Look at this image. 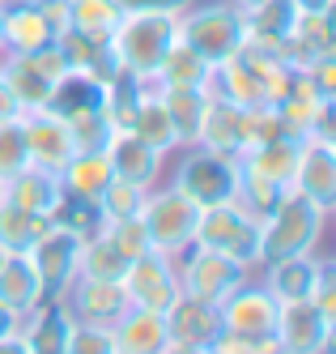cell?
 <instances>
[{"label":"cell","instance_id":"1","mask_svg":"<svg viewBox=\"0 0 336 354\" xmlns=\"http://www.w3.org/2000/svg\"><path fill=\"white\" fill-rule=\"evenodd\" d=\"M328 209L306 201L302 192H286L281 205L260 222V257L264 265L268 261H281V257H302V252H319L324 243V231H328ZM260 265V269H264Z\"/></svg>","mask_w":336,"mask_h":354},{"label":"cell","instance_id":"2","mask_svg":"<svg viewBox=\"0 0 336 354\" xmlns=\"http://www.w3.org/2000/svg\"><path fill=\"white\" fill-rule=\"evenodd\" d=\"M175 154H179V162L170 167L166 184L175 192H184L196 209L235 201L239 171H243V162L235 154H217V149H204V145H188V149H175Z\"/></svg>","mask_w":336,"mask_h":354},{"label":"cell","instance_id":"3","mask_svg":"<svg viewBox=\"0 0 336 354\" xmlns=\"http://www.w3.org/2000/svg\"><path fill=\"white\" fill-rule=\"evenodd\" d=\"M175 26H179V43H188L192 52H200L209 64L235 56L247 39L243 9L230 5V0H192V5L175 17Z\"/></svg>","mask_w":336,"mask_h":354},{"label":"cell","instance_id":"4","mask_svg":"<svg viewBox=\"0 0 336 354\" xmlns=\"http://www.w3.org/2000/svg\"><path fill=\"white\" fill-rule=\"evenodd\" d=\"M175 39H179L175 13H123L111 30V47L119 56V68L141 77V82H153V73H158V64L170 52Z\"/></svg>","mask_w":336,"mask_h":354},{"label":"cell","instance_id":"5","mask_svg":"<svg viewBox=\"0 0 336 354\" xmlns=\"http://www.w3.org/2000/svg\"><path fill=\"white\" fill-rule=\"evenodd\" d=\"M260 231H264L260 218L247 214L239 201L209 205V209H200V218H196V243L221 252V257H230V261H239L251 273L264 265V257H260Z\"/></svg>","mask_w":336,"mask_h":354},{"label":"cell","instance_id":"6","mask_svg":"<svg viewBox=\"0 0 336 354\" xmlns=\"http://www.w3.org/2000/svg\"><path fill=\"white\" fill-rule=\"evenodd\" d=\"M196 218L200 209L184 192H175L170 184H153L145 192V205H141V222L149 231V248L162 252V257H184V252L196 243Z\"/></svg>","mask_w":336,"mask_h":354},{"label":"cell","instance_id":"7","mask_svg":"<svg viewBox=\"0 0 336 354\" xmlns=\"http://www.w3.org/2000/svg\"><path fill=\"white\" fill-rule=\"evenodd\" d=\"M0 73H5L17 107L21 111H39V107L51 103V94H56L68 64L60 56V47L47 43L39 52H0Z\"/></svg>","mask_w":336,"mask_h":354},{"label":"cell","instance_id":"8","mask_svg":"<svg viewBox=\"0 0 336 354\" xmlns=\"http://www.w3.org/2000/svg\"><path fill=\"white\" fill-rule=\"evenodd\" d=\"M247 277H251V269H243L239 261L221 257L213 248H200V243H192L184 257H179V286H184V295H196L204 303L230 299Z\"/></svg>","mask_w":336,"mask_h":354},{"label":"cell","instance_id":"9","mask_svg":"<svg viewBox=\"0 0 336 354\" xmlns=\"http://www.w3.org/2000/svg\"><path fill=\"white\" fill-rule=\"evenodd\" d=\"M119 286H123L128 303L145 308V312H166L170 303L184 295V286H179V261L162 257V252H145V257L128 261Z\"/></svg>","mask_w":336,"mask_h":354},{"label":"cell","instance_id":"10","mask_svg":"<svg viewBox=\"0 0 336 354\" xmlns=\"http://www.w3.org/2000/svg\"><path fill=\"white\" fill-rule=\"evenodd\" d=\"M273 337H277L281 354H332L336 320L324 316L311 299H294V303H281Z\"/></svg>","mask_w":336,"mask_h":354},{"label":"cell","instance_id":"11","mask_svg":"<svg viewBox=\"0 0 336 354\" xmlns=\"http://www.w3.org/2000/svg\"><path fill=\"white\" fill-rule=\"evenodd\" d=\"M81 243H86L81 235H72V231H64V226L51 222L47 231L34 239V248L26 252L30 265H34V273H39V282H43V290H47V299H64V290L77 282Z\"/></svg>","mask_w":336,"mask_h":354},{"label":"cell","instance_id":"12","mask_svg":"<svg viewBox=\"0 0 336 354\" xmlns=\"http://www.w3.org/2000/svg\"><path fill=\"white\" fill-rule=\"evenodd\" d=\"M217 312H221V328H230V333H243V337H268L273 328H277V312H281V303L273 299V290L264 282H247L217 303Z\"/></svg>","mask_w":336,"mask_h":354},{"label":"cell","instance_id":"13","mask_svg":"<svg viewBox=\"0 0 336 354\" xmlns=\"http://www.w3.org/2000/svg\"><path fill=\"white\" fill-rule=\"evenodd\" d=\"M290 192H302L306 201L324 205L328 214L336 209V141L302 137V154H298V167H294Z\"/></svg>","mask_w":336,"mask_h":354},{"label":"cell","instance_id":"14","mask_svg":"<svg viewBox=\"0 0 336 354\" xmlns=\"http://www.w3.org/2000/svg\"><path fill=\"white\" fill-rule=\"evenodd\" d=\"M102 154H107L115 180H128L137 188H153V184H162V175H166V154H158L153 145H145L128 129H115Z\"/></svg>","mask_w":336,"mask_h":354},{"label":"cell","instance_id":"15","mask_svg":"<svg viewBox=\"0 0 336 354\" xmlns=\"http://www.w3.org/2000/svg\"><path fill=\"white\" fill-rule=\"evenodd\" d=\"M21 133H26V154H30V162L60 175V167L72 158V137H68L64 115H56L51 107L21 111Z\"/></svg>","mask_w":336,"mask_h":354},{"label":"cell","instance_id":"16","mask_svg":"<svg viewBox=\"0 0 336 354\" xmlns=\"http://www.w3.org/2000/svg\"><path fill=\"white\" fill-rule=\"evenodd\" d=\"M64 308L77 324H102L111 328L132 303H128L119 282H94V277H77V282L64 290Z\"/></svg>","mask_w":336,"mask_h":354},{"label":"cell","instance_id":"17","mask_svg":"<svg viewBox=\"0 0 336 354\" xmlns=\"http://www.w3.org/2000/svg\"><path fill=\"white\" fill-rule=\"evenodd\" d=\"M47 43H56V26L39 0H9L0 9V52H39Z\"/></svg>","mask_w":336,"mask_h":354},{"label":"cell","instance_id":"18","mask_svg":"<svg viewBox=\"0 0 336 354\" xmlns=\"http://www.w3.org/2000/svg\"><path fill=\"white\" fill-rule=\"evenodd\" d=\"M72 324H77V320L68 316L64 299H43L34 312H26V316H21L17 342L26 346V354H64Z\"/></svg>","mask_w":336,"mask_h":354},{"label":"cell","instance_id":"19","mask_svg":"<svg viewBox=\"0 0 336 354\" xmlns=\"http://www.w3.org/2000/svg\"><path fill=\"white\" fill-rule=\"evenodd\" d=\"M162 316H166V337L179 342V346H204V350H209L213 337L221 333L217 303H204L196 295H179Z\"/></svg>","mask_w":336,"mask_h":354},{"label":"cell","instance_id":"20","mask_svg":"<svg viewBox=\"0 0 336 354\" xmlns=\"http://www.w3.org/2000/svg\"><path fill=\"white\" fill-rule=\"evenodd\" d=\"M336 52V35H332V13H298L290 39L281 43V60L290 68L306 73L319 56Z\"/></svg>","mask_w":336,"mask_h":354},{"label":"cell","instance_id":"21","mask_svg":"<svg viewBox=\"0 0 336 354\" xmlns=\"http://www.w3.org/2000/svg\"><path fill=\"white\" fill-rule=\"evenodd\" d=\"M336 103V98H328L306 73H294V82H290V90L273 103V111L281 115V124H286V133H294V137H306L311 133V124L328 111Z\"/></svg>","mask_w":336,"mask_h":354},{"label":"cell","instance_id":"22","mask_svg":"<svg viewBox=\"0 0 336 354\" xmlns=\"http://www.w3.org/2000/svg\"><path fill=\"white\" fill-rule=\"evenodd\" d=\"M324 269L319 252H302V257H281L264 265V286L273 290L277 303H294V299H311L315 277Z\"/></svg>","mask_w":336,"mask_h":354},{"label":"cell","instance_id":"23","mask_svg":"<svg viewBox=\"0 0 336 354\" xmlns=\"http://www.w3.org/2000/svg\"><path fill=\"white\" fill-rule=\"evenodd\" d=\"M115 354H162L166 350V316L162 312H145V308H128L115 324Z\"/></svg>","mask_w":336,"mask_h":354},{"label":"cell","instance_id":"24","mask_svg":"<svg viewBox=\"0 0 336 354\" xmlns=\"http://www.w3.org/2000/svg\"><path fill=\"white\" fill-rule=\"evenodd\" d=\"M64 184H60V175L56 171H47V167H26L17 171L9 184H0V196L9 201V205H21V209H30V214H47L56 209V201H60Z\"/></svg>","mask_w":336,"mask_h":354},{"label":"cell","instance_id":"25","mask_svg":"<svg viewBox=\"0 0 336 354\" xmlns=\"http://www.w3.org/2000/svg\"><path fill=\"white\" fill-rule=\"evenodd\" d=\"M243 21H247V39H243V43L281 56V43L290 39L294 21H298V9H294V0H264V5L247 9Z\"/></svg>","mask_w":336,"mask_h":354},{"label":"cell","instance_id":"26","mask_svg":"<svg viewBox=\"0 0 336 354\" xmlns=\"http://www.w3.org/2000/svg\"><path fill=\"white\" fill-rule=\"evenodd\" d=\"M209 82H213V64L204 60L200 52H192L188 43L175 39L149 86L153 90H209Z\"/></svg>","mask_w":336,"mask_h":354},{"label":"cell","instance_id":"27","mask_svg":"<svg viewBox=\"0 0 336 354\" xmlns=\"http://www.w3.org/2000/svg\"><path fill=\"white\" fill-rule=\"evenodd\" d=\"M43 299H47V290H43V282H39L30 257L9 252V257L0 261V303H5V308H13L17 316H26V312H34Z\"/></svg>","mask_w":336,"mask_h":354},{"label":"cell","instance_id":"28","mask_svg":"<svg viewBox=\"0 0 336 354\" xmlns=\"http://www.w3.org/2000/svg\"><path fill=\"white\" fill-rule=\"evenodd\" d=\"M158 94L166 103V115H170V129H175L179 149L200 145V129H204V115H209L213 94L209 90H158Z\"/></svg>","mask_w":336,"mask_h":354},{"label":"cell","instance_id":"29","mask_svg":"<svg viewBox=\"0 0 336 354\" xmlns=\"http://www.w3.org/2000/svg\"><path fill=\"white\" fill-rule=\"evenodd\" d=\"M128 133H137L145 145H153L158 154H175L179 141H175V129H170V115H166V103L162 94L145 86L141 98H137V111H132V124H128Z\"/></svg>","mask_w":336,"mask_h":354},{"label":"cell","instance_id":"30","mask_svg":"<svg viewBox=\"0 0 336 354\" xmlns=\"http://www.w3.org/2000/svg\"><path fill=\"white\" fill-rule=\"evenodd\" d=\"M298 154H302V137L281 133V137L247 149V154H239V158H243V167H251V171H260V175H268V180H277V184L290 188L294 167H298Z\"/></svg>","mask_w":336,"mask_h":354},{"label":"cell","instance_id":"31","mask_svg":"<svg viewBox=\"0 0 336 354\" xmlns=\"http://www.w3.org/2000/svg\"><path fill=\"white\" fill-rule=\"evenodd\" d=\"M200 145L204 149H217V154H243V107L235 103H221L213 98L209 115H204V129H200Z\"/></svg>","mask_w":336,"mask_h":354},{"label":"cell","instance_id":"32","mask_svg":"<svg viewBox=\"0 0 336 354\" xmlns=\"http://www.w3.org/2000/svg\"><path fill=\"white\" fill-rule=\"evenodd\" d=\"M47 226H51L47 214H30V209L9 205V201L0 196V248H5V252H21V257H26Z\"/></svg>","mask_w":336,"mask_h":354},{"label":"cell","instance_id":"33","mask_svg":"<svg viewBox=\"0 0 336 354\" xmlns=\"http://www.w3.org/2000/svg\"><path fill=\"white\" fill-rule=\"evenodd\" d=\"M107 103V86L102 82H94V77H86V73H64L60 77V86H56V94H51V111L56 115H77V111H94V107H102Z\"/></svg>","mask_w":336,"mask_h":354},{"label":"cell","instance_id":"34","mask_svg":"<svg viewBox=\"0 0 336 354\" xmlns=\"http://www.w3.org/2000/svg\"><path fill=\"white\" fill-rule=\"evenodd\" d=\"M60 184H64V192H77V196L98 201V192L111 184V162H107V154H72L60 167Z\"/></svg>","mask_w":336,"mask_h":354},{"label":"cell","instance_id":"35","mask_svg":"<svg viewBox=\"0 0 336 354\" xmlns=\"http://www.w3.org/2000/svg\"><path fill=\"white\" fill-rule=\"evenodd\" d=\"M128 269V257H119L107 235H90L81 243V261H77V277H94V282H119Z\"/></svg>","mask_w":336,"mask_h":354},{"label":"cell","instance_id":"36","mask_svg":"<svg viewBox=\"0 0 336 354\" xmlns=\"http://www.w3.org/2000/svg\"><path fill=\"white\" fill-rule=\"evenodd\" d=\"M239 162H243V158H239ZM286 192H290L286 184H277V180H268V175L243 167V171H239V192H235V201H239L247 214H255V218L264 222V218L281 205V196H286Z\"/></svg>","mask_w":336,"mask_h":354},{"label":"cell","instance_id":"37","mask_svg":"<svg viewBox=\"0 0 336 354\" xmlns=\"http://www.w3.org/2000/svg\"><path fill=\"white\" fill-rule=\"evenodd\" d=\"M68 124V137H72V154H102L115 133V124L107 115V107H94V111H77L64 120Z\"/></svg>","mask_w":336,"mask_h":354},{"label":"cell","instance_id":"38","mask_svg":"<svg viewBox=\"0 0 336 354\" xmlns=\"http://www.w3.org/2000/svg\"><path fill=\"white\" fill-rule=\"evenodd\" d=\"M51 222L64 226V231H72V235H81V239H90V235L102 231V209H98V201H90V196L60 192L56 209H51Z\"/></svg>","mask_w":336,"mask_h":354},{"label":"cell","instance_id":"39","mask_svg":"<svg viewBox=\"0 0 336 354\" xmlns=\"http://www.w3.org/2000/svg\"><path fill=\"white\" fill-rule=\"evenodd\" d=\"M64 5H68V26L94 39H111L115 21L123 17L115 0H64Z\"/></svg>","mask_w":336,"mask_h":354},{"label":"cell","instance_id":"40","mask_svg":"<svg viewBox=\"0 0 336 354\" xmlns=\"http://www.w3.org/2000/svg\"><path fill=\"white\" fill-rule=\"evenodd\" d=\"M145 192H149V188H137V184H128V180H115V175H111V184L98 192V209H102V222L137 218V214H141V205H145Z\"/></svg>","mask_w":336,"mask_h":354},{"label":"cell","instance_id":"41","mask_svg":"<svg viewBox=\"0 0 336 354\" xmlns=\"http://www.w3.org/2000/svg\"><path fill=\"white\" fill-rule=\"evenodd\" d=\"M30 167L26 154V133H21V115L17 120H0V184H9L17 171Z\"/></svg>","mask_w":336,"mask_h":354},{"label":"cell","instance_id":"42","mask_svg":"<svg viewBox=\"0 0 336 354\" xmlns=\"http://www.w3.org/2000/svg\"><path fill=\"white\" fill-rule=\"evenodd\" d=\"M102 235H107L115 243V252H119V257H128V261H137V257H145V252H153L141 214L137 218H119V222H102Z\"/></svg>","mask_w":336,"mask_h":354},{"label":"cell","instance_id":"43","mask_svg":"<svg viewBox=\"0 0 336 354\" xmlns=\"http://www.w3.org/2000/svg\"><path fill=\"white\" fill-rule=\"evenodd\" d=\"M286 133V124H281V115L268 107V103H255V107H243V154L255 145H264L273 137Z\"/></svg>","mask_w":336,"mask_h":354},{"label":"cell","instance_id":"44","mask_svg":"<svg viewBox=\"0 0 336 354\" xmlns=\"http://www.w3.org/2000/svg\"><path fill=\"white\" fill-rule=\"evenodd\" d=\"M64 354H115V337L102 324H72Z\"/></svg>","mask_w":336,"mask_h":354},{"label":"cell","instance_id":"45","mask_svg":"<svg viewBox=\"0 0 336 354\" xmlns=\"http://www.w3.org/2000/svg\"><path fill=\"white\" fill-rule=\"evenodd\" d=\"M311 303H315L324 316H332V320H336V265H332L328 257H324V269H319V277H315Z\"/></svg>","mask_w":336,"mask_h":354},{"label":"cell","instance_id":"46","mask_svg":"<svg viewBox=\"0 0 336 354\" xmlns=\"http://www.w3.org/2000/svg\"><path fill=\"white\" fill-rule=\"evenodd\" d=\"M119 13H184L192 0H115Z\"/></svg>","mask_w":336,"mask_h":354},{"label":"cell","instance_id":"47","mask_svg":"<svg viewBox=\"0 0 336 354\" xmlns=\"http://www.w3.org/2000/svg\"><path fill=\"white\" fill-rule=\"evenodd\" d=\"M39 5H43V13H47V21H51V26H56V35L68 26V5H64V0H39Z\"/></svg>","mask_w":336,"mask_h":354},{"label":"cell","instance_id":"48","mask_svg":"<svg viewBox=\"0 0 336 354\" xmlns=\"http://www.w3.org/2000/svg\"><path fill=\"white\" fill-rule=\"evenodd\" d=\"M17 115H21V107H17V98L5 82V73H0V120H17Z\"/></svg>","mask_w":336,"mask_h":354},{"label":"cell","instance_id":"49","mask_svg":"<svg viewBox=\"0 0 336 354\" xmlns=\"http://www.w3.org/2000/svg\"><path fill=\"white\" fill-rule=\"evenodd\" d=\"M17 328H21V316H17L13 308H5V303H0V342L17 337Z\"/></svg>","mask_w":336,"mask_h":354},{"label":"cell","instance_id":"50","mask_svg":"<svg viewBox=\"0 0 336 354\" xmlns=\"http://www.w3.org/2000/svg\"><path fill=\"white\" fill-rule=\"evenodd\" d=\"M336 0H294V9L298 13H332Z\"/></svg>","mask_w":336,"mask_h":354},{"label":"cell","instance_id":"51","mask_svg":"<svg viewBox=\"0 0 336 354\" xmlns=\"http://www.w3.org/2000/svg\"><path fill=\"white\" fill-rule=\"evenodd\" d=\"M162 354H209V350H204V346H179V342H166Z\"/></svg>","mask_w":336,"mask_h":354},{"label":"cell","instance_id":"52","mask_svg":"<svg viewBox=\"0 0 336 354\" xmlns=\"http://www.w3.org/2000/svg\"><path fill=\"white\" fill-rule=\"evenodd\" d=\"M0 354H26V346L17 337H9V342H0Z\"/></svg>","mask_w":336,"mask_h":354},{"label":"cell","instance_id":"53","mask_svg":"<svg viewBox=\"0 0 336 354\" xmlns=\"http://www.w3.org/2000/svg\"><path fill=\"white\" fill-rule=\"evenodd\" d=\"M230 5H239V9L247 13V9H255V5H264V0H230Z\"/></svg>","mask_w":336,"mask_h":354},{"label":"cell","instance_id":"54","mask_svg":"<svg viewBox=\"0 0 336 354\" xmlns=\"http://www.w3.org/2000/svg\"><path fill=\"white\" fill-rule=\"evenodd\" d=\"M5 257H9V252H5V248H0V261H5Z\"/></svg>","mask_w":336,"mask_h":354},{"label":"cell","instance_id":"55","mask_svg":"<svg viewBox=\"0 0 336 354\" xmlns=\"http://www.w3.org/2000/svg\"><path fill=\"white\" fill-rule=\"evenodd\" d=\"M5 5H9V0H0V9H5Z\"/></svg>","mask_w":336,"mask_h":354},{"label":"cell","instance_id":"56","mask_svg":"<svg viewBox=\"0 0 336 354\" xmlns=\"http://www.w3.org/2000/svg\"><path fill=\"white\" fill-rule=\"evenodd\" d=\"M268 354H281V350H268Z\"/></svg>","mask_w":336,"mask_h":354}]
</instances>
